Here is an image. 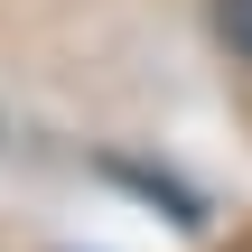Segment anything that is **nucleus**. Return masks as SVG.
Returning a JSON list of instances; mask_svg holds the SVG:
<instances>
[{
	"label": "nucleus",
	"mask_w": 252,
	"mask_h": 252,
	"mask_svg": "<svg viewBox=\"0 0 252 252\" xmlns=\"http://www.w3.org/2000/svg\"><path fill=\"white\" fill-rule=\"evenodd\" d=\"M215 37L234 47V65H252V0H215Z\"/></svg>",
	"instance_id": "f257e3e1"
}]
</instances>
